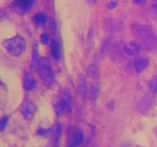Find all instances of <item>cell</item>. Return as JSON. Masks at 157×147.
I'll list each match as a JSON object with an SVG mask.
<instances>
[{
    "label": "cell",
    "instance_id": "obj_22",
    "mask_svg": "<svg viewBox=\"0 0 157 147\" xmlns=\"http://www.w3.org/2000/svg\"><path fill=\"white\" fill-rule=\"evenodd\" d=\"M118 6V0H111L110 2L108 3V9L109 10H113L116 9Z\"/></svg>",
    "mask_w": 157,
    "mask_h": 147
},
{
    "label": "cell",
    "instance_id": "obj_17",
    "mask_svg": "<svg viewBox=\"0 0 157 147\" xmlns=\"http://www.w3.org/2000/svg\"><path fill=\"white\" fill-rule=\"evenodd\" d=\"M34 22L39 26H43L47 23V15L44 13H37L34 17Z\"/></svg>",
    "mask_w": 157,
    "mask_h": 147
},
{
    "label": "cell",
    "instance_id": "obj_7",
    "mask_svg": "<svg viewBox=\"0 0 157 147\" xmlns=\"http://www.w3.org/2000/svg\"><path fill=\"white\" fill-rule=\"evenodd\" d=\"M122 50L123 54L127 55V56H136L137 54L144 51L145 49L142 43L131 40V42H128L127 44L122 45Z\"/></svg>",
    "mask_w": 157,
    "mask_h": 147
},
{
    "label": "cell",
    "instance_id": "obj_21",
    "mask_svg": "<svg viewBox=\"0 0 157 147\" xmlns=\"http://www.w3.org/2000/svg\"><path fill=\"white\" fill-rule=\"evenodd\" d=\"M40 42L45 45H48L49 43H50V36H49V34H47V33L42 34V36H40Z\"/></svg>",
    "mask_w": 157,
    "mask_h": 147
},
{
    "label": "cell",
    "instance_id": "obj_12",
    "mask_svg": "<svg viewBox=\"0 0 157 147\" xmlns=\"http://www.w3.org/2000/svg\"><path fill=\"white\" fill-rule=\"evenodd\" d=\"M50 51H52V56L55 60L59 61L60 57H61V51H60V46L56 40H52V45H50Z\"/></svg>",
    "mask_w": 157,
    "mask_h": 147
},
{
    "label": "cell",
    "instance_id": "obj_11",
    "mask_svg": "<svg viewBox=\"0 0 157 147\" xmlns=\"http://www.w3.org/2000/svg\"><path fill=\"white\" fill-rule=\"evenodd\" d=\"M23 84H24V88L26 91H33L37 86L36 80L33 77L31 73H25L24 80H23Z\"/></svg>",
    "mask_w": 157,
    "mask_h": 147
},
{
    "label": "cell",
    "instance_id": "obj_19",
    "mask_svg": "<svg viewBox=\"0 0 157 147\" xmlns=\"http://www.w3.org/2000/svg\"><path fill=\"white\" fill-rule=\"evenodd\" d=\"M150 89L153 94L157 93V76L153 77V80L150 82Z\"/></svg>",
    "mask_w": 157,
    "mask_h": 147
},
{
    "label": "cell",
    "instance_id": "obj_9",
    "mask_svg": "<svg viewBox=\"0 0 157 147\" xmlns=\"http://www.w3.org/2000/svg\"><path fill=\"white\" fill-rule=\"evenodd\" d=\"M36 111V107L31 100H25L24 104L21 107V112L22 115L26 119V120H31L34 117V113Z\"/></svg>",
    "mask_w": 157,
    "mask_h": 147
},
{
    "label": "cell",
    "instance_id": "obj_13",
    "mask_svg": "<svg viewBox=\"0 0 157 147\" xmlns=\"http://www.w3.org/2000/svg\"><path fill=\"white\" fill-rule=\"evenodd\" d=\"M61 130H62L61 125L59 124V123H57L54 126V129L50 131V137H52V142L54 143V144H56L59 141V137L61 135Z\"/></svg>",
    "mask_w": 157,
    "mask_h": 147
},
{
    "label": "cell",
    "instance_id": "obj_18",
    "mask_svg": "<svg viewBox=\"0 0 157 147\" xmlns=\"http://www.w3.org/2000/svg\"><path fill=\"white\" fill-rule=\"evenodd\" d=\"M150 8H151L152 14L154 15L155 19H157V0H151Z\"/></svg>",
    "mask_w": 157,
    "mask_h": 147
},
{
    "label": "cell",
    "instance_id": "obj_10",
    "mask_svg": "<svg viewBox=\"0 0 157 147\" xmlns=\"http://www.w3.org/2000/svg\"><path fill=\"white\" fill-rule=\"evenodd\" d=\"M150 64V60L147 58H137L133 62V68H134V71L136 73H142L146 70V68Z\"/></svg>",
    "mask_w": 157,
    "mask_h": 147
},
{
    "label": "cell",
    "instance_id": "obj_16",
    "mask_svg": "<svg viewBox=\"0 0 157 147\" xmlns=\"http://www.w3.org/2000/svg\"><path fill=\"white\" fill-rule=\"evenodd\" d=\"M98 92H99V88H98L97 84H93L90 89V97H91V101L92 103H96L97 101V97H98Z\"/></svg>",
    "mask_w": 157,
    "mask_h": 147
},
{
    "label": "cell",
    "instance_id": "obj_20",
    "mask_svg": "<svg viewBox=\"0 0 157 147\" xmlns=\"http://www.w3.org/2000/svg\"><path fill=\"white\" fill-rule=\"evenodd\" d=\"M9 117H3L2 119H1V121H0V131H5L6 130V126H7V124L9 123Z\"/></svg>",
    "mask_w": 157,
    "mask_h": 147
},
{
    "label": "cell",
    "instance_id": "obj_15",
    "mask_svg": "<svg viewBox=\"0 0 157 147\" xmlns=\"http://www.w3.org/2000/svg\"><path fill=\"white\" fill-rule=\"evenodd\" d=\"M86 73H87L88 77L93 78V80H97L99 77V69L96 64H91L86 70Z\"/></svg>",
    "mask_w": 157,
    "mask_h": 147
},
{
    "label": "cell",
    "instance_id": "obj_24",
    "mask_svg": "<svg viewBox=\"0 0 157 147\" xmlns=\"http://www.w3.org/2000/svg\"><path fill=\"white\" fill-rule=\"evenodd\" d=\"M87 2L90 3V5H94V3L97 2V0H87Z\"/></svg>",
    "mask_w": 157,
    "mask_h": 147
},
{
    "label": "cell",
    "instance_id": "obj_8",
    "mask_svg": "<svg viewBox=\"0 0 157 147\" xmlns=\"http://www.w3.org/2000/svg\"><path fill=\"white\" fill-rule=\"evenodd\" d=\"M69 138H70V145L69 147H80L84 142L83 132L78 129H71L69 131Z\"/></svg>",
    "mask_w": 157,
    "mask_h": 147
},
{
    "label": "cell",
    "instance_id": "obj_3",
    "mask_svg": "<svg viewBox=\"0 0 157 147\" xmlns=\"http://www.w3.org/2000/svg\"><path fill=\"white\" fill-rule=\"evenodd\" d=\"M72 106H73V97H72L71 92L69 89H64L56 101L57 113L59 115H69L72 111Z\"/></svg>",
    "mask_w": 157,
    "mask_h": 147
},
{
    "label": "cell",
    "instance_id": "obj_4",
    "mask_svg": "<svg viewBox=\"0 0 157 147\" xmlns=\"http://www.w3.org/2000/svg\"><path fill=\"white\" fill-rule=\"evenodd\" d=\"M36 69L45 85L47 87H50L55 82V73L52 71V69L50 66V63L48 62V60L44 58H40L36 66Z\"/></svg>",
    "mask_w": 157,
    "mask_h": 147
},
{
    "label": "cell",
    "instance_id": "obj_2",
    "mask_svg": "<svg viewBox=\"0 0 157 147\" xmlns=\"http://www.w3.org/2000/svg\"><path fill=\"white\" fill-rule=\"evenodd\" d=\"M2 45L8 54L12 57L22 56L24 54L25 49H26V43H25L24 38L19 36V35L3 40Z\"/></svg>",
    "mask_w": 157,
    "mask_h": 147
},
{
    "label": "cell",
    "instance_id": "obj_1",
    "mask_svg": "<svg viewBox=\"0 0 157 147\" xmlns=\"http://www.w3.org/2000/svg\"><path fill=\"white\" fill-rule=\"evenodd\" d=\"M133 34L136 38L142 40L146 51H156L157 50V34L153 27L143 24H134L132 26Z\"/></svg>",
    "mask_w": 157,
    "mask_h": 147
},
{
    "label": "cell",
    "instance_id": "obj_5",
    "mask_svg": "<svg viewBox=\"0 0 157 147\" xmlns=\"http://www.w3.org/2000/svg\"><path fill=\"white\" fill-rule=\"evenodd\" d=\"M34 2L35 0H15L14 2L11 3L10 9L15 13L23 14V13L29 12V10L32 9Z\"/></svg>",
    "mask_w": 157,
    "mask_h": 147
},
{
    "label": "cell",
    "instance_id": "obj_23",
    "mask_svg": "<svg viewBox=\"0 0 157 147\" xmlns=\"http://www.w3.org/2000/svg\"><path fill=\"white\" fill-rule=\"evenodd\" d=\"M133 1L139 6H145L147 2V0H133Z\"/></svg>",
    "mask_w": 157,
    "mask_h": 147
},
{
    "label": "cell",
    "instance_id": "obj_6",
    "mask_svg": "<svg viewBox=\"0 0 157 147\" xmlns=\"http://www.w3.org/2000/svg\"><path fill=\"white\" fill-rule=\"evenodd\" d=\"M124 28V25L120 20L117 19H105L104 20V29L110 34L120 33Z\"/></svg>",
    "mask_w": 157,
    "mask_h": 147
},
{
    "label": "cell",
    "instance_id": "obj_14",
    "mask_svg": "<svg viewBox=\"0 0 157 147\" xmlns=\"http://www.w3.org/2000/svg\"><path fill=\"white\" fill-rule=\"evenodd\" d=\"M153 106V100L150 96H146L145 98H143L142 101L140 103V109L143 112H148L151 110V108Z\"/></svg>",
    "mask_w": 157,
    "mask_h": 147
}]
</instances>
